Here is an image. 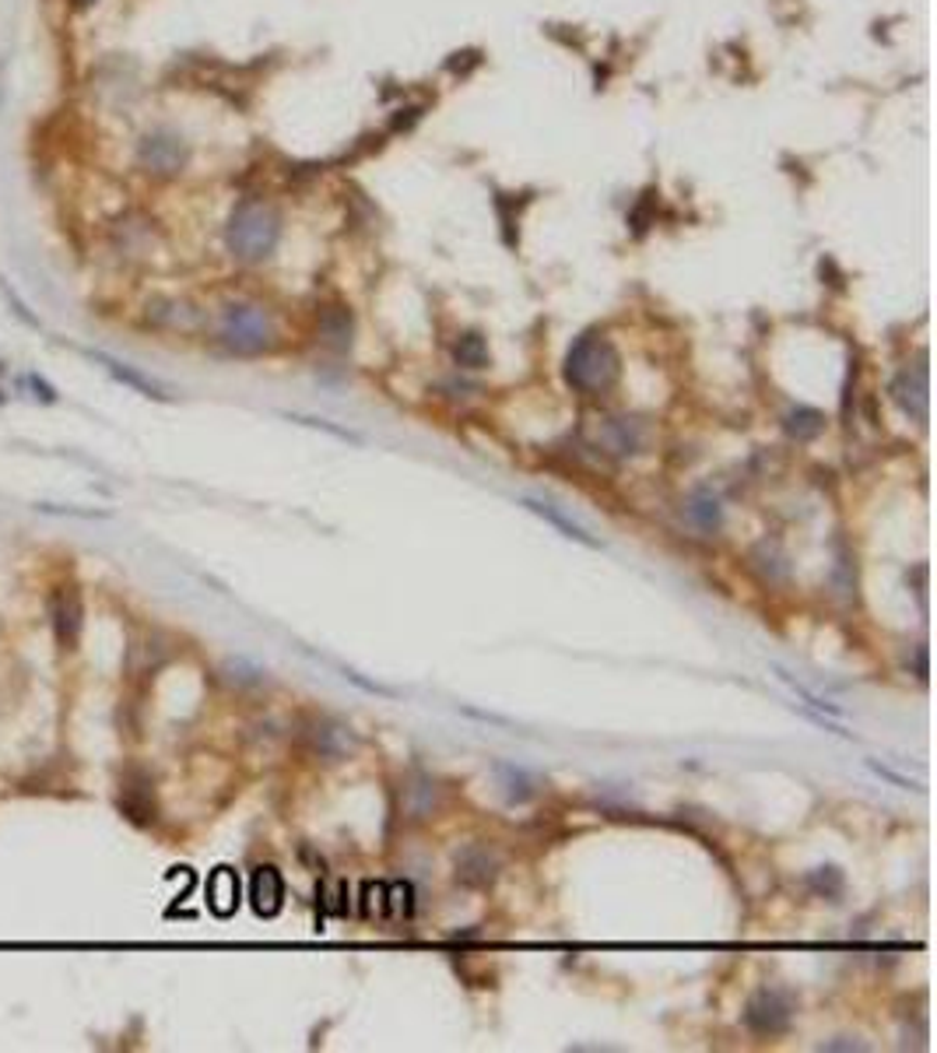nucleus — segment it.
Segmentation results:
<instances>
[{"mask_svg":"<svg viewBox=\"0 0 937 1053\" xmlns=\"http://www.w3.org/2000/svg\"><path fill=\"white\" fill-rule=\"evenodd\" d=\"M281 215L267 201H240L226 221V246L235 260L260 264L278 249Z\"/></svg>","mask_w":937,"mask_h":1053,"instance_id":"f257e3e1","label":"nucleus"},{"mask_svg":"<svg viewBox=\"0 0 937 1053\" xmlns=\"http://www.w3.org/2000/svg\"><path fill=\"white\" fill-rule=\"evenodd\" d=\"M621 373L618 351L604 334H579L569 351H565V383L583 394V397H601L615 387Z\"/></svg>","mask_w":937,"mask_h":1053,"instance_id":"f03ea898","label":"nucleus"},{"mask_svg":"<svg viewBox=\"0 0 937 1053\" xmlns=\"http://www.w3.org/2000/svg\"><path fill=\"white\" fill-rule=\"evenodd\" d=\"M218 341L232 355H264L274 348L278 328L274 317L257 303H229L218 320Z\"/></svg>","mask_w":937,"mask_h":1053,"instance_id":"7ed1b4c3","label":"nucleus"},{"mask_svg":"<svg viewBox=\"0 0 937 1053\" xmlns=\"http://www.w3.org/2000/svg\"><path fill=\"white\" fill-rule=\"evenodd\" d=\"M190 162V147L176 130L169 127H155L147 130L144 138L138 141V166L155 176V180H172V176H180Z\"/></svg>","mask_w":937,"mask_h":1053,"instance_id":"20e7f679","label":"nucleus"},{"mask_svg":"<svg viewBox=\"0 0 937 1053\" xmlns=\"http://www.w3.org/2000/svg\"><path fill=\"white\" fill-rule=\"evenodd\" d=\"M303 741H306V748L323 762L351 759V755L359 752V737H355V731L334 717H306Z\"/></svg>","mask_w":937,"mask_h":1053,"instance_id":"39448f33","label":"nucleus"},{"mask_svg":"<svg viewBox=\"0 0 937 1053\" xmlns=\"http://www.w3.org/2000/svg\"><path fill=\"white\" fill-rule=\"evenodd\" d=\"M116 808L127 822L147 829L158 819V797H155V783L144 769L130 766L120 773V787H116Z\"/></svg>","mask_w":937,"mask_h":1053,"instance_id":"423d86ee","label":"nucleus"},{"mask_svg":"<svg viewBox=\"0 0 937 1053\" xmlns=\"http://www.w3.org/2000/svg\"><path fill=\"white\" fill-rule=\"evenodd\" d=\"M47 615H50V626H53V640L61 650H74L81 640V629H85V604H81V593L74 583H56L50 601H47Z\"/></svg>","mask_w":937,"mask_h":1053,"instance_id":"0eeeda50","label":"nucleus"},{"mask_svg":"<svg viewBox=\"0 0 937 1053\" xmlns=\"http://www.w3.org/2000/svg\"><path fill=\"white\" fill-rule=\"evenodd\" d=\"M794 1012H797V1004L786 990H776V987L758 990L745 1007V1026L755 1036H783L791 1029Z\"/></svg>","mask_w":937,"mask_h":1053,"instance_id":"6e6552de","label":"nucleus"},{"mask_svg":"<svg viewBox=\"0 0 937 1053\" xmlns=\"http://www.w3.org/2000/svg\"><path fill=\"white\" fill-rule=\"evenodd\" d=\"M891 400H896V408L906 414V419H913L924 425L927 422V408H930V394H927V369L924 365H913V369H902V373L891 380L888 387Z\"/></svg>","mask_w":937,"mask_h":1053,"instance_id":"1a4fd4ad","label":"nucleus"},{"mask_svg":"<svg viewBox=\"0 0 937 1053\" xmlns=\"http://www.w3.org/2000/svg\"><path fill=\"white\" fill-rule=\"evenodd\" d=\"M249 902H253V910H257L260 916H278L281 913V907H285V878H281L278 868L264 864V868L253 871Z\"/></svg>","mask_w":937,"mask_h":1053,"instance_id":"9d476101","label":"nucleus"},{"mask_svg":"<svg viewBox=\"0 0 937 1053\" xmlns=\"http://www.w3.org/2000/svg\"><path fill=\"white\" fill-rule=\"evenodd\" d=\"M499 874V857L488 847H467L457 853V882H464L471 888H485L492 885Z\"/></svg>","mask_w":937,"mask_h":1053,"instance_id":"9b49d317","label":"nucleus"},{"mask_svg":"<svg viewBox=\"0 0 937 1053\" xmlns=\"http://www.w3.org/2000/svg\"><path fill=\"white\" fill-rule=\"evenodd\" d=\"M601 442L612 453L618 457H629V453H639L643 450V442H646V428L639 425L636 419H607L601 425Z\"/></svg>","mask_w":937,"mask_h":1053,"instance_id":"f8f14e48","label":"nucleus"},{"mask_svg":"<svg viewBox=\"0 0 937 1053\" xmlns=\"http://www.w3.org/2000/svg\"><path fill=\"white\" fill-rule=\"evenodd\" d=\"M207 907L218 916H232L240 907V874L232 868H218L211 878H207Z\"/></svg>","mask_w":937,"mask_h":1053,"instance_id":"ddd939ff","label":"nucleus"},{"mask_svg":"<svg viewBox=\"0 0 937 1053\" xmlns=\"http://www.w3.org/2000/svg\"><path fill=\"white\" fill-rule=\"evenodd\" d=\"M355 334V320L345 306H326L320 313V341L331 351H348Z\"/></svg>","mask_w":937,"mask_h":1053,"instance_id":"4468645a","label":"nucleus"},{"mask_svg":"<svg viewBox=\"0 0 937 1053\" xmlns=\"http://www.w3.org/2000/svg\"><path fill=\"white\" fill-rule=\"evenodd\" d=\"M685 516L703 534H717L723 527V506L709 488H695V492L685 499Z\"/></svg>","mask_w":937,"mask_h":1053,"instance_id":"2eb2a0df","label":"nucleus"},{"mask_svg":"<svg viewBox=\"0 0 937 1053\" xmlns=\"http://www.w3.org/2000/svg\"><path fill=\"white\" fill-rule=\"evenodd\" d=\"M92 359H95V362H102V365H106V373H110L113 380L127 383L130 390H138V394L152 397V400H166V397H169L166 390L158 387L155 380H147L144 373H138V369H130V365H127V362H120V359H110V355H99V351H92Z\"/></svg>","mask_w":937,"mask_h":1053,"instance_id":"dca6fc26","label":"nucleus"},{"mask_svg":"<svg viewBox=\"0 0 937 1053\" xmlns=\"http://www.w3.org/2000/svg\"><path fill=\"white\" fill-rule=\"evenodd\" d=\"M524 506H527V510H530L534 516H541L544 524H552L555 530H562L565 538H573V541L587 544V548H601V541H598V538H590V534H587L583 527H579V524H573L569 516H562V513H559L555 506H548V502H541V499H524Z\"/></svg>","mask_w":937,"mask_h":1053,"instance_id":"f3484780","label":"nucleus"},{"mask_svg":"<svg viewBox=\"0 0 937 1053\" xmlns=\"http://www.w3.org/2000/svg\"><path fill=\"white\" fill-rule=\"evenodd\" d=\"M783 428H786V436H794L797 442H808L814 436H822L825 419H822V411L797 404V408H791L783 414Z\"/></svg>","mask_w":937,"mask_h":1053,"instance_id":"a211bd4d","label":"nucleus"},{"mask_svg":"<svg viewBox=\"0 0 937 1053\" xmlns=\"http://www.w3.org/2000/svg\"><path fill=\"white\" fill-rule=\"evenodd\" d=\"M752 569L762 576L766 583H783L786 580V569H791V566H786V555L780 552L776 544L762 541L752 552Z\"/></svg>","mask_w":937,"mask_h":1053,"instance_id":"6ab92c4d","label":"nucleus"},{"mask_svg":"<svg viewBox=\"0 0 937 1053\" xmlns=\"http://www.w3.org/2000/svg\"><path fill=\"white\" fill-rule=\"evenodd\" d=\"M436 783L428 780V776H414L408 787H405V811L411 814V819H425L428 811L436 808Z\"/></svg>","mask_w":937,"mask_h":1053,"instance_id":"aec40b11","label":"nucleus"},{"mask_svg":"<svg viewBox=\"0 0 937 1053\" xmlns=\"http://www.w3.org/2000/svg\"><path fill=\"white\" fill-rule=\"evenodd\" d=\"M496 773H499V783H502V791L510 800H530L534 794H538V780H534L527 769H519V766H496Z\"/></svg>","mask_w":937,"mask_h":1053,"instance_id":"412c9836","label":"nucleus"},{"mask_svg":"<svg viewBox=\"0 0 937 1053\" xmlns=\"http://www.w3.org/2000/svg\"><path fill=\"white\" fill-rule=\"evenodd\" d=\"M453 359L464 369H485L488 365V345L482 334H460L453 345Z\"/></svg>","mask_w":937,"mask_h":1053,"instance_id":"4be33fe9","label":"nucleus"},{"mask_svg":"<svg viewBox=\"0 0 937 1053\" xmlns=\"http://www.w3.org/2000/svg\"><path fill=\"white\" fill-rule=\"evenodd\" d=\"M772 671H776V678L783 681V685L786 689H791L794 695H800V699H805L811 709H814V714H829V717H843V709L839 706H832V703H825L822 699V695H818V692H811L808 685H800V681L791 675V671H783V667H772Z\"/></svg>","mask_w":937,"mask_h":1053,"instance_id":"5701e85b","label":"nucleus"},{"mask_svg":"<svg viewBox=\"0 0 937 1053\" xmlns=\"http://www.w3.org/2000/svg\"><path fill=\"white\" fill-rule=\"evenodd\" d=\"M811 888H814V893H822L825 899H839V896H843V888H846V882H843V874H839L836 868H818V871L811 874Z\"/></svg>","mask_w":937,"mask_h":1053,"instance_id":"b1692460","label":"nucleus"},{"mask_svg":"<svg viewBox=\"0 0 937 1053\" xmlns=\"http://www.w3.org/2000/svg\"><path fill=\"white\" fill-rule=\"evenodd\" d=\"M868 766L874 769L877 776H885V780H891V783H896V787H906V791H910V787H916L913 780H906V776H899V773H891V769H885V766H877V762H868Z\"/></svg>","mask_w":937,"mask_h":1053,"instance_id":"393cba45","label":"nucleus"},{"mask_svg":"<svg viewBox=\"0 0 937 1053\" xmlns=\"http://www.w3.org/2000/svg\"><path fill=\"white\" fill-rule=\"evenodd\" d=\"M825 1050H868V1046L857 1043V1040H846V1036H843V1040H836V1043H825Z\"/></svg>","mask_w":937,"mask_h":1053,"instance_id":"a878e982","label":"nucleus"},{"mask_svg":"<svg viewBox=\"0 0 937 1053\" xmlns=\"http://www.w3.org/2000/svg\"><path fill=\"white\" fill-rule=\"evenodd\" d=\"M95 4H99V0H70L74 11H88V8H95Z\"/></svg>","mask_w":937,"mask_h":1053,"instance_id":"bb28decb","label":"nucleus"}]
</instances>
